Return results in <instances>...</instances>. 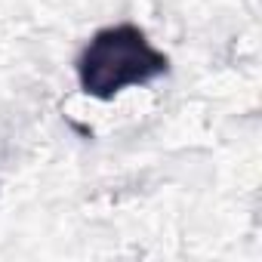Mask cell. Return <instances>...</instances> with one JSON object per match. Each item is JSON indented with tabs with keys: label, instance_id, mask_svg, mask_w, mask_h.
Listing matches in <instances>:
<instances>
[{
	"label": "cell",
	"instance_id": "cell-1",
	"mask_svg": "<svg viewBox=\"0 0 262 262\" xmlns=\"http://www.w3.org/2000/svg\"><path fill=\"white\" fill-rule=\"evenodd\" d=\"M170 62L136 25H111L93 34L77 56V80L86 96L111 99L126 86H145L167 74Z\"/></svg>",
	"mask_w": 262,
	"mask_h": 262
}]
</instances>
